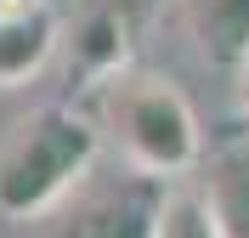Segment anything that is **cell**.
I'll return each instance as SVG.
<instances>
[{
    "mask_svg": "<svg viewBox=\"0 0 249 238\" xmlns=\"http://www.w3.org/2000/svg\"><path fill=\"white\" fill-rule=\"evenodd\" d=\"M96 125L113 136L124 165L153 176H187L204 159V130L198 113L176 91V79L153 74L142 63H119L113 74L96 79Z\"/></svg>",
    "mask_w": 249,
    "mask_h": 238,
    "instance_id": "cell-1",
    "label": "cell"
},
{
    "mask_svg": "<svg viewBox=\"0 0 249 238\" xmlns=\"http://www.w3.org/2000/svg\"><path fill=\"white\" fill-rule=\"evenodd\" d=\"M96 153H102V125H91L62 102L34 108L0 142V216L6 221L51 216L96 170Z\"/></svg>",
    "mask_w": 249,
    "mask_h": 238,
    "instance_id": "cell-2",
    "label": "cell"
},
{
    "mask_svg": "<svg viewBox=\"0 0 249 238\" xmlns=\"http://www.w3.org/2000/svg\"><path fill=\"white\" fill-rule=\"evenodd\" d=\"M164 176L130 170L124 176H85L68 199L46 216V238H159Z\"/></svg>",
    "mask_w": 249,
    "mask_h": 238,
    "instance_id": "cell-3",
    "label": "cell"
},
{
    "mask_svg": "<svg viewBox=\"0 0 249 238\" xmlns=\"http://www.w3.org/2000/svg\"><path fill=\"white\" fill-rule=\"evenodd\" d=\"M198 193L221 238H249V130L215 142L198 159Z\"/></svg>",
    "mask_w": 249,
    "mask_h": 238,
    "instance_id": "cell-4",
    "label": "cell"
},
{
    "mask_svg": "<svg viewBox=\"0 0 249 238\" xmlns=\"http://www.w3.org/2000/svg\"><path fill=\"white\" fill-rule=\"evenodd\" d=\"M181 17L204 63L227 74L249 63V0H181Z\"/></svg>",
    "mask_w": 249,
    "mask_h": 238,
    "instance_id": "cell-5",
    "label": "cell"
},
{
    "mask_svg": "<svg viewBox=\"0 0 249 238\" xmlns=\"http://www.w3.org/2000/svg\"><path fill=\"white\" fill-rule=\"evenodd\" d=\"M57 51V17L51 6L29 12H0V85H23L51 63Z\"/></svg>",
    "mask_w": 249,
    "mask_h": 238,
    "instance_id": "cell-6",
    "label": "cell"
},
{
    "mask_svg": "<svg viewBox=\"0 0 249 238\" xmlns=\"http://www.w3.org/2000/svg\"><path fill=\"white\" fill-rule=\"evenodd\" d=\"M159 238H221V227H215V216H210V204H204L198 187H170L164 193Z\"/></svg>",
    "mask_w": 249,
    "mask_h": 238,
    "instance_id": "cell-7",
    "label": "cell"
},
{
    "mask_svg": "<svg viewBox=\"0 0 249 238\" xmlns=\"http://www.w3.org/2000/svg\"><path fill=\"white\" fill-rule=\"evenodd\" d=\"M238 102H244V113H249V63L238 68Z\"/></svg>",
    "mask_w": 249,
    "mask_h": 238,
    "instance_id": "cell-8",
    "label": "cell"
}]
</instances>
